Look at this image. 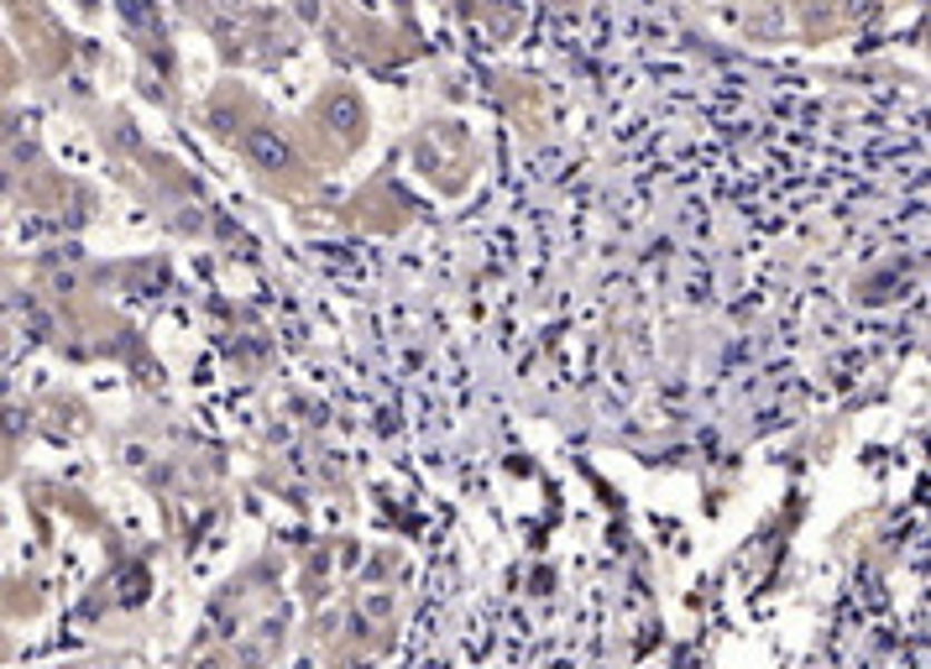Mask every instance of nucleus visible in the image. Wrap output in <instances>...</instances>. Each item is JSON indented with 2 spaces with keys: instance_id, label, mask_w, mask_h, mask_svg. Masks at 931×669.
Listing matches in <instances>:
<instances>
[{
  "instance_id": "nucleus-1",
  "label": "nucleus",
  "mask_w": 931,
  "mask_h": 669,
  "mask_svg": "<svg viewBox=\"0 0 931 669\" xmlns=\"http://www.w3.org/2000/svg\"><path fill=\"white\" fill-rule=\"evenodd\" d=\"M246 157L257 163L262 173H288L298 163V153H294V141L283 137L277 126H267V120H257L252 131H246Z\"/></svg>"
},
{
  "instance_id": "nucleus-2",
  "label": "nucleus",
  "mask_w": 931,
  "mask_h": 669,
  "mask_svg": "<svg viewBox=\"0 0 931 669\" xmlns=\"http://www.w3.org/2000/svg\"><path fill=\"white\" fill-rule=\"evenodd\" d=\"M320 120H325L335 137H356L366 116H362V100H356V95L335 89V95H325V100H320Z\"/></svg>"
},
{
  "instance_id": "nucleus-3",
  "label": "nucleus",
  "mask_w": 931,
  "mask_h": 669,
  "mask_svg": "<svg viewBox=\"0 0 931 669\" xmlns=\"http://www.w3.org/2000/svg\"><path fill=\"white\" fill-rule=\"evenodd\" d=\"M209 131H215V137H231V131H236V105L231 100L209 105Z\"/></svg>"
},
{
  "instance_id": "nucleus-4",
  "label": "nucleus",
  "mask_w": 931,
  "mask_h": 669,
  "mask_svg": "<svg viewBox=\"0 0 931 669\" xmlns=\"http://www.w3.org/2000/svg\"><path fill=\"white\" fill-rule=\"evenodd\" d=\"M21 430H27V413H17V409L0 413V434H21Z\"/></svg>"
}]
</instances>
